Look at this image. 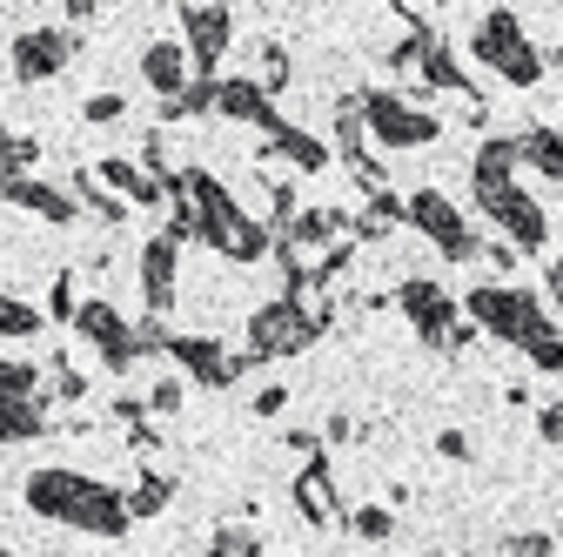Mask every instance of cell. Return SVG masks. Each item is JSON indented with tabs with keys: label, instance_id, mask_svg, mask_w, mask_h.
Instances as JSON below:
<instances>
[{
	"label": "cell",
	"instance_id": "cell-30",
	"mask_svg": "<svg viewBox=\"0 0 563 557\" xmlns=\"http://www.w3.org/2000/svg\"><path fill=\"white\" fill-rule=\"evenodd\" d=\"M47 316H54V323H75V316H81V296H75V275H67V269L47 283Z\"/></svg>",
	"mask_w": 563,
	"mask_h": 557
},
{
	"label": "cell",
	"instance_id": "cell-16",
	"mask_svg": "<svg viewBox=\"0 0 563 557\" xmlns=\"http://www.w3.org/2000/svg\"><path fill=\"white\" fill-rule=\"evenodd\" d=\"M262 162H296L302 175H316V168H329V142L289 121L282 134H268V142H262Z\"/></svg>",
	"mask_w": 563,
	"mask_h": 557
},
{
	"label": "cell",
	"instance_id": "cell-27",
	"mask_svg": "<svg viewBox=\"0 0 563 557\" xmlns=\"http://www.w3.org/2000/svg\"><path fill=\"white\" fill-rule=\"evenodd\" d=\"M41 309L34 303H21V296H8V290H0V336H41Z\"/></svg>",
	"mask_w": 563,
	"mask_h": 557
},
{
	"label": "cell",
	"instance_id": "cell-12",
	"mask_svg": "<svg viewBox=\"0 0 563 557\" xmlns=\"http://www.w3.org/2000/svg\"><path fill=\"white\" fill-rule=\"evenodd\" d=\"M476 54H483V61H497L510 81H537V54L517 41V21H510V14H489V21H483Z\"/></svg>",
	"mask_w": 563,
	"mask_h": 557
},
{
	"label": "cell",
	"instance_id": "cell-18",
	"mask_svg": "<svg viewBox=\"0 0 563 557\" xmlns=\"http://www.w3.org/2000/svg\"><path fill=\"white\" fill-rule=\"evenodd\" d=\"M296 511L309 524H335V483H329V463L322 457H309L302 477H296Z\"/></svg>",
	"mask_w": 563,
	"mask_h": 557
},
{
	"label": "cell",
	"instance_id": "cell-25",
	"mask_svg": "<svg viewBox=\"0 0 563 557\" xmlns=\"http://www.w3.org/2000/svg\"><path fill=\"white\" fill-rule=\"evenodd\" d=\"M34 162H41V142H34V134L0 128V168H8V175H27Z\"/></svg>",
	"mask_w": 563,
	"mask_h": 557
},
{
	"label": "cell",
	"instance_id": "cell-34",
	"mask_svg": "<svg viewBox=\"0 0 563 557\" xmlns=\"http://www.w3.org/2000/svg\"><path fill=\"white\" fill-rule=\"evenodd\" d=\"M349 531H356V537H389L396 524H389V511H376V504H363L356 517H349Z\"/></svg>",
	"mask_w": 563,
	"mask_h": 557
},
{
	"label": "cell",
	"instance_id": "cell-40",
	"mask_svg": "<svg viewBox=\"0 0 563 557\" xmlns=\"http://www.w3.org/2000/svg\"><path fill=\"white\" fill-rule=\"evenodd\" d=\"M329 444H349V437H356V424H349V416H329V430H322Z\"/></svg>",
	"mask_w": 563,
	"mask_h": 557
},
{
	"label": "cell",
	"instance_id": "cell-35",
	"mask_svg": "<svg viewBox=\"0 0 563 557\" xmlns=\"http://www.w3.org/2000/svg\"><path fill=\"white\" fill-rule=\"evenodd\" d=\"M342 269H349V242H335V249H329V255L316 262V290H329L335 275H342Z\"/></svg>",
	"mask_w": 563,
	"mask_h": 557
},
{
	"label": "cell",
	"instance_id": "cell-1",
	"mask_svg": "<svg viewBox=\"0 0 563 557\" xmlns=\"http://www.w3.org/2000/svg\"><path fill=\"white\" fill-rule=\"evenodd\" d=\"M27 511L34 517H54V524H75L88 537H128L134 511H128V491L88 477V470H67V463H47L27 477Z\"/></svg>",
	"mask_w": 563,
	"mask_h": 557
},
{
	"label": "cell",
	"instance_id": "cell-10",
	"mask_svg": "<svg viewBox=\"0 0 563 557\" xmlns=\"http://www.w3.org/2000/svg\"><path fill=\"white\" fill-rule=\"evenodd\" d=\"M175 262H181V242H168V236L141 242V303H148V316L175 309Z\"/></svg>",
	"mask_w": 563,
	"mask_h": 557
},
{
	"label": "cell",
	"instance_id": "cell-19",
	"mask_svg": "<svg viewBox=\"0 0 563 557\" xmlns=\"http://www.w3.org/2000/svg\"><path fill=\"white\" fill-rule=\"evenodd\" d=\"M34 437H47L41 396H0V444H34Z\"/></svg>",
	"mask_w": 563,
	"mask_h": 557
},
{
	"label": "cell",
	"instance_id": "cell-20",
	"mask_svg": "<svg viewBox=\"0 0 563 557\" xmlns=\"http://www.w3.org/2000/svg\"><path fill=\"white\" fill-rule=\"evenodd\" d=\"M67 195H75V201H81V208H88V216H101V222H108V229H114V222H128V216H134V208H128V201H121V195H114V188H101V182H95V168H75V175H67Z\"/></svg>",
	"mask_w": 563,
	"mask_h": 557
},
{
	"label": "cell",
	"instance_id": "cell-22",
	"mask_svg": "<svg viewBox=\"0 0 563 557\" xmlns=\"http://www.w3.org/2000/svg\"><path fill=\"white\" fill-rule=\"evenodd\" d=\"M168 498H175V477L141 470V477H134V491H128V511H134V517H155V511H168Z\"/></svg>",
	"mask_w": 563,
	"mask_h": 557
},
{
	"label": "cell",
	"instance_id": "cell-36",
	"mask_svg": "<svg viewBox=\"0 0 563 557\" xmlns=\"http://www.w3.org/2000/svg\"><path fill=\"white\" fill-rule=\"evenodd\" d=\"M282 403H289V390H282V383H262L255 390V416H282Z\"/></svg>",
	"mask_w": 563,
	"mask_h": 557
},
{
	"label": "cell",
	"instance_id": "cell-9",
	"mask_svg": "<svg viewBox=\"0 0 563 557\" xmlns=\"http://www.w3.org/2000/svg\"><path fill=\"white\" fill-rule=\"evenodd\" d=\"M0 201L27 208V216H41V222H54V229H67V222L81 216V201L67 195V188H54V182H41V175H8V168H0Z\"/></svg>",
	"mask_w": 563,
	"mask_h": 557
},
{
	"label": "cell",
	"instance_id": "cell-15",
	"mask_svg": "<svg viewBox=\"0 0 563 557\" xmlns=\"http://www.w3.org/2000/svg\"><path fill=\"white\" fill-rule=\"evenodd\" d=\"M476 201H483V208H489V216H497L517 242H530V249L543 242V216H537V201H523L510 182H504V188H476Z\"/></svg>",
	"mask_w": 563,
	"mask_h": 557
},
{
	"label": "cell",
	"instance_id": "cell-39",
	"mask_svg": "<svg viewBox=\"0 0 563 557\" xmlns=\"http://www.w3.org/2000/svg\"><path fill=\"white\" fill-rule=\"evenodd\" d=\"M510 550H517V557H550V537H517Z\"/></svg>",
	"mask_w": 563,
	"mask_h": 557
},
{
	"label": "cell",
	"instance_id": "cell-14",
	"mask_svg": "<svg viewBox=\"0 0 563 557\" xmlns=\"http://www.w3.org/2000/svg\"><path fill=\"white\" fill-rule=\"evenodd\" d=\"M101 188H114L128 208H162L168 201V182H155L141 162H128V155H101Z\"/></svg>",
	"mask_w": 563,
	"mask_h": 557
},
{
	"label": "cell",
	"instance_id": "cell-37",
	"mask_svg": "<svg viewBox=\"0 0 563 557\" xmlns=\"http://www.w3.org/2000/svg\"><path fill=\"white\" fill-rule=\"evenodd\" d=\"M128 450H134V457H148V450H162V430H155V424H134V430H128Z\"/></svg>",
	"mask_w": 563,
	"mask_h": 557
},
{
	"label": "cell",
	"instance_id": "cell-28",
	"mask_svg": "<svg viewBox=\"0 0 563 557\" xmlns=\"http://www.w3.org/2000/svg\"><path fill=\"white\" fill-rule=\"evenodd\" d=\"M389 222H402V201L376 188V195H369V216L356 222V236H369V242H376V236H389Z\"/></svg>",
	"mask_w": 563,
	"mask_h": 557
},
{
	"label": "cell",
	"instance_id": "cell-11",
	"mask_svg": "<svg viewBox=\"0 0 563 557\" xmlns=\"http://www.w3.org/2000/svg\"><path fill=\"white\" fill-rule=\"evenodd\" d=\"M141 81L162 95V108H168V101H181V88L195 81L188 47H181V41H148V47H141Z\"/></svg>",
	"mask_w": 563,
	"mask_h": 557
},
{
	"label": "cell",
	"instance_id": "cell-6",
	"mask_svg": "<svg viewBox=\"0 0 563 557\" xmlns=\"http://www.w3.org/2000/svg\"><path fill=\"white\" fill-rule=\"evenodd\" d=\"M81 54V34L75 28H27V34H14V81L21 88H34V81H54L67 61Z\"/></svg>",
	"mask_w": 563,
	"mask_h": 557
},
{
	"label": "cell",
	"instance_id": "cell-17",
	"mask_svg": "<svg viewBox=\"0 0 563 557\" xmlns=\"http://www.w3.org/2000/svg\"><path fill=\"white\" fill-rule=\"evenodd\" d=\"M396 303L416 316L422 342H450V303H443V290H437V283H402V290H396Z\"/></svg>",
	"mask_w": 563,
	"mask_h": 557
},
{
	"label": "cell",
	"instance_id": "cell-21",
	"mask_svg": "<svg viewBox=\"0 0 563 557\" xmlns=\"http://www.w3.org/2000/svg\"><path fill=\"white\" fill-rule=\"evenodd\" d=\"M335 229H342V216H335V208H302V216H296V229L282 236V242H296V249H329V242H335Z\"/></svg>",
	"mask_w": 563,
	"mask_h": 557
},
{
	"label": "cell",
	"instance_id": "cell-13",
	"mask_svg": "<svg viewBox=\"0 0 563 557\" xmlns=\"http://www.w3.org/2000/svg\"><path fill=\"white\" fill-rule=\"evenodd\" d=\"M409 222H416L422 236H437V242H443V255H456V262H463V255H476V236L463 229V216H456L443 195H416V201H409Z\"/></svg>",
	"mask_w": 563,
	"mask_h": 557
},
{
	"label": "cell",
	"instance_id": "cell-5",
	"mask_svg": "<svg viewBox=\"0 0 563 557\" xmlns=\"http://www.w3.org/2000/svg\"><path fill=\"white\" fill-rule=\"evenodd\" d=\"M75 336L88 342V350H101V363L114 370V376H128L134 363H141V342H134V329L121 323V309L114 303H101V296H88L81 303V316H75Z\"/></svg>",
	"mask_w": 563,
	"mask_h": 557
},
{
	"label": "cell",
	"instance_id": "cell-41",
	"mask_svg": "<svg viewBox=\"0 0 563 557\" xmlns=\"http://www.w3.org/2000/svg\"><path fill=\"white\" fill-rule=\"evenodd\" d=\"M543 437H550V444H563V403H556V409H543Z\"/></svg>",
	"mask_w": 563,
	"mask_h": 557
},
{
	"label": "cell",
	"instance_id": "cell-23",
	"mask_svg": "<svg viewBox=\"0 0 563 557\" xmlns=\"http://www.w3.org/2000/svg\"><path fill=\"white\" fill-rule=\"evenodd\" d=\"M216 101H222V75H216V81H201V75H195V81L181 88V101L162 108V121H195V114H208Z\"/></svg>",
	"mask_w": 563,
	"mask_h": 557
},
{
	"label": "cell",
	"instance_id": "cell-26",
	"mask_svg": "<svg viewBox=\"0 0 563 557\" xmlns=\"http://www.w3.org/2000/svg\"><path fill=\"white\" fill-rule=\"evenodd\" d=\"M208 557H262V531H249V524H222L216 537H208Z\"/></svg>",
	"mask_w": 563,
	"mask_h": 557
},
{
	"label": "cell",
	"instance_id": "cell-43",
	"mask_svg": "<svg viewBox=\"0 0 563 557\" xmlns=\"http://www.w3.org/2000/svg\"><path fill=\"white\" fill-rule=\"evenodd\" d=\"M0 557H14V550H0Z\"/></svg>",
	"mask_w": 563,
	"mask_h": 557
},
{
	"label": "cell",
	"instance_id": "cell-38",
	"mask_svg": "<svg viewBox=\"0 0 563 557\" xmlns=\"http://www.w3.org/2000/svg\"><path fill=\"white\" fill-rule=\"evenodd\" d=\"M81 21H95V0H67V28L81 34Z\"/></svg>",
	"mask_w": 563,
	"mask_h": 557
},
{
	"label": "cell",
	"instance_id": "cell-4",
	"mask_svg": "<svg viewBox=\"0 0 563 557\" xmlns=\"http://www.w3.org/2000/svg\"><path fill=\"white\" fill-rule=\"evenodd\" d=\"M229 41H235V14L222 8V0H208V8H201V0H188V8H181V47H188V61H195L201 81H216Z\"/></svg>",
	"mask_w": 563,
	"mask_h": 557
},
{
	"label": "cell",
	"instance_id": "cell-31",
	"mask_svg": "<svg viewBox=\"0 0 563 557\" xmlns=\"http://www.w3.org/2000/svg\"><path fill=\"white\" fill-rule=\"evenodd\" d=\"M181 396H188V383H181V376H162V383L148 390V416H175Z\"/></svg>",
	"mask_w": 563,
	"mask_h": 557
},
{
	"label": "cell",
	"instance_id": "cell-8",
	"mask_svg": "<svg viewBox=\"0 0 563 557\" xmlns=\"http://www.w3.org/2000/svg\"><path fill=\"white\" fill-rule=\"evenodd\" d=\"M363 121L383 134L389 149H416V142H430V134H437V121H430V114H416L402 95H383V88H376V95H363Z\"/></svg>",
	"mask_w": 563,
	"mask_h": 557
},
{
	"label": "cell",
	"instance_id": "cell-24",
	"mask_svg": "<svg viewBox=\"0 0 563 557\" xmlns=\"http://www.w3.org/2000/svg\"><path fill=\"white\" fill-rule=\"evenodd\" d=\"M255 81H262L268 95L289 88V47H282V41H255Z\"/></svg>",
	"mask_w": 563,
	"mask_h": 557
},
{
	"label": "cell",
	"instance_id": "cell-33",
	"mask_svg": "<svg viewBox=\"0 0 563 557\" xmlns=\"http://www.w3.org/2000/svg\"><path fill=\"white\" fill-rule=\"evenodd\" d=\"M121 114H128L121 95H88V101H81V121H95V128H108V121H121Z\"/></svg>",
	"mask_w": 563,
	"mask_h": 557
},
{
	"label": "cell",
	"instance_id": "cell-29",
	"mask_svg": "<svg viewBox=\"0 0 563 557\" xmlns=\"http://www.w3.org/2000/svg\"><path fill=\"white\" fill-rule=\"evenodd\" d=\"M0 396H41V370H34V363H14V357H0Z\"/></svg>",
	"mask_w": 563,
	"mask_h": 557
},
{
	"label": "cell",
	"instance_id": "cell-7",
	"mask_svg": "<svg viewBox=\"0 0 563 557\" xmlns=\"http://www.w3.org/2000/svg\"><path fill=\"white\" fill-rule=\"evenodd\" d=\"M216 114L262 128V142H268V134H282V128H289V114L275 108V95H268L255 75H222V101H216Z\"/></svg>",
	"mask_w": 563,
	"mask_h": 557
},
{
	"label": "cell",
	"instance_id": "cell-3",
	"mask_svg": "<svg viewBox=\"0 0 563 557\" xmlns=\"http://www.w3.org/2000/svg\"><path fill=\"white\" fill-rule=\"evenodd\" d=\"M168 357L181 363V376L188 383H201V390H229V383H242L249 370H262L249 350H222V342L216 336H168Z\"/></svg>",
	"mask_w": 563,
	"mask_h": 557
},
{
	"label": "cell",
	"instance_id": "cell-42",
	"mask_svg": "<svg viewBox=\"0 0 563 557\" xmlns=\"http://www.w3.org/2000/svg\"><path fill=\"white\" fill-rule=\"evenodd\" d=\"M437 444H443V457H470V437H456V430H443Z\"/></svg>",
	"mask_w": 563,
	"mask_h": 557
},
{
	"label": "cell",
	"instance_id": "cell-2",
	"mask_svg": "<svg viewBox=\"0 0 563 557\" xmlns=\"http://www.w3.org/2000/svg\"><path fill=\"white\" fill-rule=\"evenodd\" d=\"M329 323H335V309H309V303L275 296V303H262V309L249 316V357H255V363L296 357V350H309L316 336H329Z\"/></svg>",
	"mask_w": 563,
	"mask_h": 557
},
{
	"label": "cell",
	"instance_id": "cell-32",
	"mask_svg": "<svg viewBox=\"0 0 563 557\" xmlns=\"http://www.w3.org/2000/svg\"><path fill=\"white\" fill-rule=\"evenodd\" d=\"M54 396H60V403H81V396H88V376H81L75 363H67V357L54 363Z\"/></svg>",
	"mask_w": 563,
	"mask_h": 557
}]
</instances>
